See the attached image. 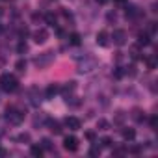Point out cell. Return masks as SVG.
<instances>
[{"label":"cell","instance_id":"cell-1","mask_svg":"<svg viewBox=\"0 0 158 158\" xmlns=\"http://www.w3.org/2000/svg\"><path fill=\"white\" fill-rule=\"evenodd\" d=\"M17 88H19V80H17L15 74H11V73L0 74V89H2V91L13 93V91H17Z\"/></svg>","mask_w":158,"mask_h":158},{"label":"cell","instance_id":"cell-2","mask_svg":"<svg viewBox=\"0 0 158 158\" xmlns=\"http://www.w3.org/2000/svg\"><path fill=\"white\" fill-rule=\"evenodd\" d=\"M4 119H6L10 125H21V123L24 121V112L19 110L17 106H8V108H6Z\"/></svg>","mask_w":158,"mask_h":158},{"label":"cell","instance_id":"cell-3","mask_svg":"<svg viewBox=\"0 0 158 158\" xmlns=\"http://www.w3.org/2000/svg\"><path fill=\"white\" fill-rule=\"evenodd\" d=\"M54 60H56V52H54V50H48V52H43V54L35 56V58H34V65H35L37 69H47Z\"/></svg>","mask_w":158,"mask_h":158},{"label":"cell","instance_id":"cell-4","mask_svg":"<svg viewBox=\"0 0 158 158\" xmlns=\"http://www.w3.org/2000/svg\"><path fill=\"white\" fill-rule=\"evenodd\" d=\"M99 65L95 56H84V60H78V73H91L95 67Z\"/></svg>","mask_w":158,"mask_h":158},{"label":"cell","instance_id":"cell-5","mask_svg":"<svg viewBox=\"0 0 158 158\" xmlns=\"http://www.w3.org/2000/svg\"><path fill=\"white\" fill-rule=\"evenodd\" d=\"M110 39L114 41V45L123 47V45L127 43V32H125V30H114V34L110 35Z\"/></svg>","mask_w":158,"mask_h":158},{"label":"cell","instance_id":"cell-6","mask_svg":"<svg viewBox=\"0 0 158 158\" xmlns=\"http://www.w3.org/2000/svg\"><path fill=\"white\" fill-rule=\"evenodd\" d=\"M63 149L69 151V152L78 151V138H74V136H65V138H63Z\"/></svg>","mask_w":158,"mask_h":158},{"label":"cell","instance_id":"cell-7","mask_svg":"<svg viewBox=\"0 0 158 158\" xmlns=\"http://www.w3.org/2000/svg\"><path fill=\"white\" fill-rule=\"evenodd\" d=\"M28 99H30V104L32 106H39V102L43 101L41 99V91L34 86V88H30V91H28Z\"/></svg>","mask_w":158,"mask_h":158},{"label":"cell","instance_id":"cell-8","mask_svg":"<svg viewBox=\"0 0 158 158\" xmlns=\"http://www.w3.org/2000/svg\"><path fill=\"white\" fill-rule=\"evenodd\" d=\"M65 127L69 128V130H80V127H82V123H80V119L78 117H74V115H69V117H65Z\"/></svg>","mask_w":158,"mask_h":158},{"label":"cell","instance_id":"cell-9","mask_svg":"<svg viewBox=\"0 0 158 158\" xmlns=\"http://www.w3.org/2000/svg\"><path fill=\"white\" fill-rule=\"evenodd\" d=\"M32 37H34V41H35L37 45H43V43L48 39V32H47L45 28H39V30H35V32L32 34Z\"/></svg>","mask_w":158,"mask_h":158},{"label":"cell","instance_id":"cell-10","mask_svg":"<svg viewBox=\"0 0 158 158\" xmlns=\"http://www.w3.org/2000/svg\"><path fill=\"white\" fill-rule=\"evenodd\" d=\"M97 45H99V47H108V45H110V34H108L106 30H101V32L97 34Z\"/></svg>","mask_w":158,"mask_h":158},{"label":"cell","instance_id":"cell-11","mask_svg":"<svg viewBox=\"0 0 158 158\" xmlns=\"http://www.w3.org/2000/svg\"><path fill=\"white\" fill-rule=\"evenodd\" d=\"M74 89H76V82H67L65 84V88L61 89V93H63V97H65V101L74 93Z\"/></svg>","mask_w":158,"mask_h":158},{"label":"cell","instance_id":"cell-12","mask_svg":"<svg viewBox=\"0 0 158 158\" xmlns=\"http://www.w3.org/2000/svg\"><path fill=\"white\" fill-rule=\"evenodd\" d=\"M58 93H60V86H58V84H50V86L47 88V91H45V97H47V99H54Z\"/></svg>","mask_w":158,"mask_h":158},{"label":"cell","instance_id":"cell-13","mask_svg":"<svg viewBox=\"0 0 158 158\" xmlns=\"http://www.w3.org/2000/svg\"><path fill=\"white\" fill-rule=\"evenodd\" d=\"M47 123H48V128H50L54 134H61V127H60V123H58V121H54V119H48Z\"/></svg>","mask_w":158,"mask_h":158},{"label":"cell","instance_id":"cell-14","mask_svg":"<svg viewBox=\"0 0 158 158\" xmlns=\"http://www.w3.org/2000/svg\"><path fill=\"white\" fill-rule=\"evenodd\" d=\"M30 154H32V156H35V158L43 156V147H41V145H35V143H34V145L30 147Z\"/></svg>","mask_w":158,"mask_h":158},{"label":"cell","instance_id":"cell-15","mask_svg":"<svg viewBox=\"0 0 158 158\" xmlns=\"http://www.w3.org/2000/svg\"><path fill=\"white\" fill-rule=\"evenodd\" d=\"M149 43H151L149 34H147V32H141V34L138 35V45H149Z\"/></svg>","mask_w":158,"mask_h":158},{"label":"cell","instance_id":"cell-16","mask_svg":"<svg viewBox=\"0 0 158 158\" xmlns=\"http://www.w3.org/2000/svg\"><path fill=\"white\" fill-rule=\"evenodd\" d=\"M123 138H125L127 141H132V139L136 138V130H134V128H125V130H123Z\"/></svg>","mask_w":158,"mask_h":158},{"label":"cell","instance_id":"cell-17","mask_svg":"<svg viewBox=\"0 0 158 158\" xmlns=\"http://www.w3.org/2000/svg\"><path fill=\"white\" fill-rule=\"evenodd\" d=\"M69 43L74 45V47H78V45H80V34H71L69 35Z\"/></svg>","mask_w":158,"mask_h":158},{"label":"cell","instance_id":"cell-18","mask_svg":"<svg viewBox=\"0 0 158 158\" xmlns=\"http://www.w3.org/2000/svg\"><path fill=\"white\" fill-rule=\"evenodd\" d=\"M15 69L21 71V73H24V69H26V60H19V61L15 63Z\"/></svg>","mask_w":158,"mask_h":158},{"label":"cell","instance_id":"cell-19","mask_svg":"<svg viewBox=\"0 0 158 158\" xmlns=\"http://www.w3.org/2000/svg\"><path fill=\"white\" fill-rule=\"evenodd\" d=\"M41 147L47 149V151H50V149H52V141H50L48 138H43V139H41Z\"/></svg>","mask_w":158,"mask_h":158},{"label":"cell","instance_id":"cell-20","mask_svg":"<svg viewBox=\"0 0 158 158\" xmlns=\"http://www.w3.org/2000/svg\"><path fill=\"white\" fill-rule=\"evenodd\" d=\"M130 56H132V60H139V48L138 47H132L130 48Z\"/></svg>","mask_w":158,"mask_h":158},{"label":"cell","instance_id":"cell-21","mask_svg":"<svg viewBox=\"0 0 158 158\" xmlns=\"http://www.w3.org/2000/svg\"><path fill=\"white\" fill-rule=\"evenodd\" d=\"M97 127H99L101 130H108V127H110V123H108V121H104V119H99V123H97Z\"/></svg>","mask_w":158,"mask_h":158},{"label":"cell","instance_id":"cell-22","mask_svg":"<svg viewBox=\"0 0 158 158\" xmlns=\"http://www.w3.org/2000/svg\"><path fill=\"white\" fill-rule=\"evenodd\" d=\"M149 123H151V128L156 130V127H158V117H156V115H151V121H149Z\"/></svg>","mask_w":158,"mask_h":158},{"label":"cell","instance_id":"cell-23","mask_svg":"<svg viewBox=\"0 0 158 158\" xmlns=\"http://www.w3.org/2000/svg\"><path fill=\"white\" fill-rule=\"evenodd\" d=\"M45 19L48 21V24H52V26L56 24V15H52V13H47V17H45Z\"/></svg>","mask_w":158,"mask_h":158},{"label":"cell","instance_id":"cell-24","mask_svg":"<svg viewBox=\"0 0 158 158\" xmlns=\"http://www.w3.org/2000/svg\"><path fill=\"white\" fill-rule=\"evenodd\" d=\"M17 50H19V54H23V52H26V50H28V45H26V43H21V45L17 47Z\"/></svg>","mask_w":158,"mask_h":158},{"label":"cell","instance_id":"cell-25","mask_svg":"<svg viewBox=\"0 0 158 158\" xmlns=\"http://www.w3.org/2000/svg\"><path fill=\"white\" fill-rule=\"evenodd\" d=\"M101 143H102V147H112V139L110 138H102Z\"/></svg>","mask_w":158,"mask_h":158},{"label":"cell","instance_id":"cell-26","mask_svg":"<svg viewBox=\"0 0 158 158\" xmlns=\"http://www.w3.org/2000/svg\"><path fill=\"white\" fill-rule=\"evenodd\" d=\"M108 21H110V23H115V21H117V15H115V11H110V13H108Z\"/></svg>","mask_w":158,"mask_h":158},{"label":"cell","instance_id":"cell-27","mask_svg":"<svg viewBox=\"0 0 158 158\" xmlns=\"http://www.w3.org/2000/svg\"><path fill=\"white\" fill-rule=\"evenodd\" d=\"M147 65H149V69H154V65H156L154 58H147Z\"/></svg>","mask_w":158,"mask_h":158},{"label":"cell","instance_id":"cell-28","mask_svg":"<svg viewBox=\"0 0 158 158\" xmlns=\"http://www.w3.org/2000/svg\"><path fill=\"white\" fill-rule=\"evenodd\" d=\"M17 139H19V141H30V134H21Z\"/></svg>","mask_w":158,"mask_h":158},{"label":"cell","instance_id":"cell-29","mask_svg":"<svg viewBox=\"0 0 158 158\" xmlns=\"http://www.w3.org/2000/svg\"><path fill=\"white\" fill-rule=\"evenodd\" d=\"M4 121H6L4 117H0V136H2V134L6 132V128H4Z\"/></svg>","mask_w":158,"mask_h":158},{"label":"cell","instance_id":"cell-30","mask_svg":"<svg viewBox=\"0 0 158 158\" xmlns=\"http://www.w3.org/2000/svg\"><path fill=\"white\" fill-rule=\"evenodd\" d=\"M89 154H91V156H97V154H101V149H95V147H93V149L89 151Z\"/></svg>","mask_w":158,"mask_h":158},{"label":"cell","instance_id":"cell-31","mask_svg":"<svg viewBox=\"0 0 158 158\" xmlns=\"http://www.w3.org/2000/svg\"><path fill=\"white\" fill-rule=\"evenodd\" d=\"M115 6H127V0H114Z\"/></svg>","mask_w":158,"mask_h":158},{"label":"cell","instance_id":"cell-32","mask_svg":"<svg viewBox=\"0 0 158 158\" xmlns=\"http://www.w3.org/2000/svg\"><path fill=\"white\" fill-rule=\"evenodd\" d=\"M86 138L93 141V139H95V132H86Z\"/></svg>","mask_w":158,"mask_h":158},{"label":"cell","instance_id":"cell-33","mask_svg":"<svg viewBox=\"0 0 158 158\" xmlns=\"http://www.w3.org/2000/svg\"><path fill=\"white\" fill-rule=\"evenodd\" d=\"M125 152H127L125 149H115V151H114V154H125Z\"/></svg>","mask_w":158,"mask_h":158},{"label":"cell","instance_id":"cell-34","mask_svg":"<svg viewBox=\"0 0 158 158\" xmlns=\"http://www.w3.org/2000/svg\"><path fill=\"white\" fill-rule=\"evenodd\" d=\"M95 2H97V4H106L108 0H95Z\"/></svg>","mask_w":158,"mask_h":158},{"label":"cell","instance_id":"cell-35","mask_svg":"<svg viewBox=\"0 0 158 158\" xmlns=\"http://www.w3.org/2000/svg\"><path fill=\"white\" fill-rule=\"evenodd\" d=\"M0 34H2V24H0Z\"/></svg>","mask_w":158,"mask_h":158}]
</instances>
